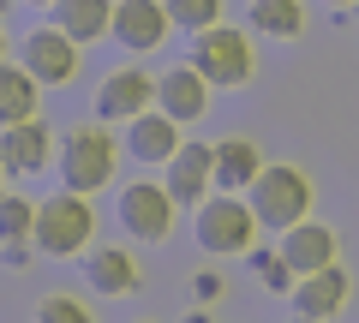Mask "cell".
<instances>
[{
    "mask_svg": "<svg viewBox=\"0 0 359 323\" xmlns=\"http://www.w3.org/2000/svg\"><path fill=\"white\" fill-rule=\"evenodd\" d=\"M120 156H126V144L114 138V126L108 120H78L72 132H60V156H54V168H60V186L66 192H108L120 174Z\"/></svg>",
    "mask_w": 359,
    "mask_h": 323,
    "instance_id": "obj_1",
    "label": "cell"
},
{
    "mask_svg": "<svg viewBox=\"0 0 359 323\" xmlns=\"http://www.w3.org/2000/svg\"><path fill=\"white\" fill-rule=\"evenodd\" d=\"M245 204L264 221V233H287L311 216V174L294 168V162H264V174L252 180Z\"/></svg>",
    "mask_w": 359,
    "mask_h": 323,
    "instance_id": "obj_2",
    "label": "cell"
},
{
    "mask_svg": "<svg viewBox=\"0 0 359 323\" xmlns=\"http://www.w3.org/2000/svg\"><path fill=\"white\" fill-rule=\"evenodd\" d=\"M90 240H96V204L84 192H54L36 204V233L30 246L42 258H84Z\"/></svg>",
    "mask_w": 359,
    "mask_h": 323,
    "instance_id": "obj_3",
    "label": "cell"
},
{
    "mask_svg": "<svg viewBox=\"0 0 359 323\" xmlns=\"http://www.w3.org/2000/svg\"><path fill=\"white\" fill-rule=\"evenodd\" d=\"M192 233H198V246H204L210 258H245V252L257 246L264 221L252 216V204H245L240 192H210L204 204H198V216H192Z\"/></svg>",
    "mask_w": 359,
    "mask_h": 323,
    "instance_id": "obj_4",
    "label": "cell"
},
{
    "mask_svg": "<svg viewBox=\"0 0 359 323\" xmlns=\"http://www.w3.org/2000/svg\"><path fill=\"white\" fill-rule=\"evenodd\" d=\"M186 60L216 84V90H233V84H252L257 72V48H252V30H233V25H210L192 36V54Z\"/></svg>",
    "mask_w": 359,
    "mask_h": 323,
    "instance_id": "obj_5",
    "label": "cell"
},
{
    "mask_svg": "<svg viewBox=\"0 0 359 323\" xmlns=\"http://www.w3.org/2000/svg\"><path fill=\"white\" fill-rule=\"evenodd\" d=\"M174 198H168V186L162 180H126L120 186V198H114V216H120V228L132 233V240H144V246H162L168 233H174Z\"/></svg>",
    "mask_w": 359,
    "mask_h": 323,
    "instance_id": "obj_6",
    "label": "cell"
},
{
    "mask_svg": "<svg viewBox=\"0 0 359 323\" xmlns=\"http://www.w3.org/2000/svg\"><path fill=\"white\" fill-rule=\"evenodd\" d=\"M18 66L36 78L42 90H60V84L78 78V42L66 36V30H54V25H36L18 42Z\"/></svg>",
    "mask_w": 359,
    "mask_h": 323,
    "instance_id": "obj_7",
    "label": "cell"
},
{
    "mask_svg": "<svg viewBox=\"0 0 359 323\" xmlns=\"http://www.w3.org/2000/svg\"><path fill=\"white\" fill-rule=\"evenodd\" d=\"M150 108H156V78L144 72L138 60L114 66V72L96 84V120H108V126H132V120L150 114Z\"/></svg>",
    "mask_w": 359,
    "mask_h": 323,
    "instance_id": "obj_8",
    "label": "cell"
},
{
    "mask_svg": "<svg viewBox=\"0 0 359 323\" xmlns=\"http://www.w3.org/2000/svg\"><path fill=\"white\" fill-rule=\"evenodd\" d=\"M54 156H60V138H54L48 120H18V126H0V162H6V174H18V180H30V174L54 168Z\"/></svg>",
    "mask_w": 359,
    "mask_h": 323,
    "instance_id": "obj_9",
    "label": "cell"
},
{
    "mask_svg": "<svg viewBox=\"0 0 359 323\" xmlns=\"http://www.w3.org/2000/svg\"><path fill=\"white\" fill-rule=\"evenodd\" d=\"M168 30H174V18H168L162 0H114V30H108V36H114L132 60L156 54L168 42Z\"/></svg>",
    "mask_w": 359,
    "mask_h": 323,
    "instance_id": "obj_10",
    "label": "cell"
},
{
    "mask_svg": "<svg viewBox=\"0 0 359 323\" xmlns=\"http://www.w3.org/2000/svg\"><path fill=\"white\" fill-rule=\"evenodd\" d=\"M210 96H216V84H210L192 60L168 66V72L156 78V108H162L168 120H180V126H198V120L210 114Z\"/></svg>",
    "mask_w": 359,
    "mask_h": 323,
    "instance_id": "obj_11",
    "label": "cell"
},
{
    "mask_svg": "<svg viewBox=\"0 0 359 323\" xmlns=\"http://www.w3.org/2000/svg\"><path fill=\"white\" fill-rule=\"evenodd\" d=\"M168 198H174V204H204V198L210 192H216V138H210V144H180V150H174V162H168Z\"/></svg>",
    "mask_w": 359,
    "mask_h": 323,
    "instance_id": "obj_12",
    "label": "cell"
},
{
    "mask_svg": "<svg viewBox=\"0 0 359 323\" xmlns=\"http://www.w3.org/2000/svg\"><path fill=\"white\" fill-rule=\"evenodd\" d=\"M282 263L294 275H318V270H330V263H341V233L330 228V221H299V228H287L282 233Z\"/></svg>",
    "mask_w": 359,
    "mask_h": 323,
    "instance_id": "obj_13",
    "label": "cell"
},
{
    "mask_svg": "<svg viewBox=\"0 0 359 323\" xmlns=\"http://www.w3.org/2000/svg\"><path fill=\"white\" fill-rule=\"evenodd\" d=\"M126 156L132 162H144V168H168V162H174V150L180 144H186V126H180V120H168L162 108H150V114H138L126 126Z\"/></svg>",
    "mask_w": 359,
    "mask_h": 323,
    "instance_id": "obj_14",
    "label": "cell"
},
{
    "mask_svg": "<svg viewBox=\"0 0 359 323\" xmlns=\"http://www.w3.org/2000/svg\"><path fill=\"white\" fill-rule=\"evenodd\" d=\"M84 287L102 294V299H126V294L144 287V270L126 246H90L84 252Z\"/></svg>",
    "mask_w": 359,
    "mask_h": 323,
    "instance_id": "obj_15",
    "label": "cell"
},
{
    "mask_svg": "<svg viewBox=\"0 0 359 323\" xmlns=\"http://www.w3.org/2000/svg\"><path fill=\"white\" fill-rule=\"evenodd\" d=\"M347 294H353L347 270H341V263H330V270H318V275H299L287 299H294V311L306 323H323V317H335V311L347 305Z\"/></svg>",
    "mask_w": 359,
    "mask_h": 323,
    "instance_id": "obj_16",
    "label": "cell"
},
{
    "mask_svg": "<svg viewBox=\"0 0 359 323\" xmlns=\"http://www.w3.org/2000/svg\"><path fill=\"white\" fill-rule=\"evenodd\" d=\"M48 13H54L48 25L66 30L78 48H90V42H102L108 30H114V0H54Z\"/></svg>",
    "mask_w": 359,
    "mask_h": 323,
    "instance_id": "obj_17",
    "label": "cell"
},
{
    "mask_svg": "<svg viewBox=\"0 0 359 323\" xmlns=\"http://www.w3.org/2000/svg\"><path fill=\"white\" fill-rule=\"evenodd\" d=\"M264 174V150H257L252 138H240V132H228V138H216V192H252V180Z\"/></svg>",
    "mask_w": 359,
    "mask_h": 323,
    "instance_id": "obj_18",
    "label": "cell"
},
{
    "mask_svg": "<svg viewBox=\"0 0 359 323\" xmlns=\"http://www.w3.org/2000/svg\"><path fill=\"white\" fill-rule=\"evenodd\" d=\"M36 114H42V84L18 60H0V126H18Z\"/></svg>",
    "mask_w": 359,
    "mask_h": 323,
    "instance_id": "obj_19",
    "label": "cell"
},
{
    "mask_svg": "<svg viewBox=\"0 0 359 323\" xmlns=\"http://www.w3.org/2000/svg\"><path fill=\"white\" fill-rule=\"evenodd\" d=\"M245 25L257 36H282L294 42L306 30V0H245Z\"/></svg>",
    "mask_w": 359,
    "mask_h": 323,
    "instance_id": "obj_20",
    "label": "cell"
},
{
    "mask_svg": "<svg viewBox=\"0 0 359 323\" xmlns=\"http://www.w3.org/2000/svg\"><path fill=\"white\" fill-rule=\"evenodd\" d=\"M30 233H36V204L18 198V192H6V198H0V246L30 240Z\"/></svg>",
    "mask_w": 359,
    "mask_h": 323,
    "instance_id": "obj_21",
    "label": "cell"
},
{
    "mask_svg": "<svg viewBox=\"0 0 359 323\" xmlns=\"http://www.w3.org/2000/svg\"><path fill=\"white\" fill-rule=\"evenodd\" d=\"M168 6V18H174L180 30H210V25H222V0H162Z\"/></svg>",
    "mask_w": 359,
    "mask_h": 323,
    "instance_id": "obj_22",
    "label": "cell"
},
{
    "mask_svg": "<svg viewBox=\"0 0 359 323\" xmlns=\"http://www.w3.org/2000/svg\"><path fill=\"white\" fill-rule=\"evenodd\" d=\"M245 258H252L257 282H264L269 294H294V282H299V275H294V270H287V263H282V252H264V246H252V252H245Z\"/></svg>",
    "mask_w": 359,
    "mask_h": 323,
    "instance_id": "obj_23",
    "label": "cell"
},
{
    "mask_svg": "<svg viewBox=\"0 0 359 323\" xmlns=\"http://www.w3.org/2000/svg\"><path fill=\"white\" fill-rule=\"evenodd\" d=\"M36 323H96V311L84 299H72V294H48L36 305Z\"/></svg>",
    "mask_w": 359,
    "mask_h": 323,
    "instance_id": "obj_24",
    "label": "cell"
},
{
    "mask_svg": "<svg viewBox=\"0 0 359 323\" xmlns=\"http://www.w3.org/2000/svg\"><path fill=\"white\" fill-rule=\"evenodd\" d=\"M222 294H228V282H222L216 270H198V275H192V299H198V305H216Z\"/></svg>",
    "mask_w": 359,
    "mask_h": 323,
    "instance_id": "obj_25",
    "label": "cell"
},
{
    "mask_svg": "<svg viewBox=\"0 0 359 323\" xmlns=\"http://www.w3.org/2000/svg\"><path fill=\"white\" fill-rule=\"evenodd\" d=\"M30 252H36L30 240H13V246L0 252V258H6V270H25V263H30Z\"/></svg>",
    "mask_w": 359,
    "mask_h": 323,
    "instance_id": "obj_26",
    "label": "cell"
},
{
    "mask_svg": "<svg viewBox=\"0 0 359 323\" xmlns=\"http://www.w3.org/2000/svg\"><path fill=\"white\" fill-rule=\"evenodd\" d=\"M186 323H216V317H210V305H192V311H186Z\"/></svg>",
    "mask_w": 359,
    "mask_h": 323,
    "instance_id": "obj_27",
    "label": "cell"
},
{
    "mask_svg": "<svg viewBox=\"0 0 359 323\" xmlns=\"http://www.w3.org/2000/svg\"><path fill=\"white\" fill-rule=\"evenodd\" d=\"M6 54H13V36H6V25H0V60H6Z\"/></svg>",
    "mask_w": 359,
    "mask_h": 323,
    "instance_id": "obj_28",
    "label": "cell"
},
{
    "mask_svg": "<svg viewBox=\"0 0 359 323\" xmlns=\"http://www.w3.org/2000/svg\"><path fill=\"white\" fill-rule=\"evenodd\" d=\"M6 180H13V174H6V162H0V198H6V192H13V186H6Z\"/></svg>",
    "mask_w": 359,
    "mask_h": 323,
    "instance_id": "obj_29",
    "label": "cell"
},
{
    "mask_svg": "<svg viewBox=\"0 0 359 323\" xmlns=\"http://www.w3.org/2000/svg\"><path fill=\"white\" fill-rule=\"evenodd\" d=\"M25 6H54V0H25Z\"/></svg>",
    "mask_w": 359,
    "mask_h": 323,
    "instance_id": "obj_30",
    "label": "cell"
},
{
    "mask_svg": "<svg viewBox=\"0 0 359 323\" xmlns=\"http://www.w3.org/2000/svg\"><path fill=\"white\" fill-rule=\"evenodd\" d=\"M330 6H341V13H347V6H353V0H330Z\"/></svg>",
    "mask_w": 359,
    "mask_h": 323,
    "instance_id": "obj_31",
    "label": "cell"
},
{
    "mask_svg": "<svg viewBox=\"0 0 359 323\" xmlns=\"http://www.w3.org/2000/svg\"><path fill=\"white\" fill-rule=\"evenodd\" d=\"M6 6H13V0H0V13H6Z\"/></svg>",
    "mask_w": 359,
    "mask_h": 323,
    "instance_id": "obj_32",
    "label": "cell"
},
{
    "mask_svg": "<svg viewBox=\"0 0 359 323\" xmlns=\"http://www.w3.org/2000/svg\"><path fill=\"white\" fill-rule=\"evenodd\" d=\"M299 323H306V317H299Z\"/></svg>",
    "mask_w": 359,
    "mask_h": 323,
    "instance_id": "obj_33",
    "label": "cell"
}]
</instances>
